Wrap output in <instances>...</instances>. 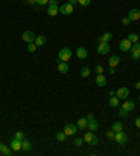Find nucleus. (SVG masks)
Segmentation results:
<instances>
[{"label":"nucleus","instance_id":"nucleus-21","mask_svg":"<svg viewBox=\"0 0 140 156\" xmlns=\"http://www.w3.org/2000/svg\"><path fill=\"white\" fill-rule=\"evenodd\" d=\"M56 14H59V7L57 6H48V16L55 17Z\"/></svg>","mask_w":140,"mask_h":156},{"label":"nucleus","instance_id":"nucleus-1","mask_svg":"<svg viewBox=\"0 0 140 156\" xmlns=\"http://www.w3.org/2000/svg\"><path fill=\"white\" fill-rule=\"evenodd\" d=\"M70 58H71V51L69 48H62L59 51V55H57V62H69Z\"/></svg>","mask_w":140,"mask_h":156},{"label":"nucleus","instance_id":"nucleus-23","mask_svg":"<svg viewBox=\"0 0 140 156\" xmlns=\"http://www.w3.org/2000/svg\"><path fill=\"white\" fill-rule=\"evenodd\" d=\"M111 40H112V34H111V32H105L104 35L99 37V40H98V41H99V42H109Z\"/></svg>","mask_w":140,"mask_h":156},{"label":"nucleus","instance_id":"nucleus-29","mask_svg":"<svg viewBox=\"0 0 140 156\" xmlns=\"http://www.w3.org/2000/svg\"><path fill=\"white\" fill-rule=\"evenodd\" d=\"M81 78H88L90 76V73H91V71H90V68H87V66H84V68H81Z\"/></svg>","mask_w":140,"mask_h":156},{"label":"nucleus","instance_id":"nucleus-34","mask_svg":"<svg viewBox=\"0 0 140 156\" xmlns=\"http://www.w3.org/2000/svg\"><path fill=\"white\" fill-rule=\"evenodd\" d=\"M77 3H78L80 6H88L91 3V0H77Z\"/></svg>","mask_w":140,"mask_h":156},{"label":"nucleus","instance_id":"nucleus-7","mask_svg":"<svg viewBox=\"0 0 140 156\" xmlns=\"http://www.w3.org/2000/svg\"><path fill=\"white\" fill-rule=\"evenodd\" d=\"M22 41L24 42H27V44H29V42H34L35 41V34L32 32V31H24L22 32Z\"/></svg>","mask_w":140,"mask_h":156},{"label":"nucleus","instance_id":"nucleus-28","mask_svg":"<svg viewBox=\"0 0 140 156\" xmlns=\"http://www.w3.org/2000/svg\"><path fill=\"white\" fill-rule=\"evenodd\" d=\"M56 139H57V141L59 142H64L66 141V139H67V135L64 134V132H57V134H56Z\"/></svg>","mask_w":140,"mask_h":156},{"label":"nucleus","instance_id":"nucleus-32","mask_svg":"<svg viewBox=\"0 0 140 156\" xmlns=\"http://www.w3.org/2000/svg\"><path fill=\"white\" fill-rule=\"evenodd\" d=\"M36 48H38V47H36V45H35L34 42H29V44L27 45L28 52H31V54H32V52H35V51H36Z\"/></svg>","mask_w":140,"mask_h":156},{"label":"nucleus","instance_id":"nucleus-13","mask_svg":"<svg viewBox=\"0 0 140 156\" xmlns=\"http://www.w3.org/2000/svg\"><path fill=\"white\" fill-rule=\"evenodd\" d=\"M122 108L126 110V111H132L133 108H134V101H132V100H125V101L122 103Z\"/></svg>","mask_w":140,"mask_h":156},{"label":"nucleus","instance_id":"nucleus-31","mask_svg":"<svg viewBox=\"0 0 140 156\" xmlns=\"http://www.w3.org/2000/svg\"><path fill=\"white\" fill-rule=\"evenodd\" d=\"M73 143H74V146H81V145L84 143V138H80V136H77V138H74Z\"/></svg>","mask_w":140,"mask_h":156},{"label":"nucleus","instance_id":"nucleus-37","mask_svg":"<svg viewBox=\"0 0 140 156\" xmlns=\"http://www.w3.org/2000/svg\"><path fill=\"white\" fill-rule=\"evenodd\" d=\"M36 4L38 6H45V4H48V0H36Z\"/></svg>","mask_w":140,"mask_h":156},{"label":"nucleus","instance_id":"nucleus-44","mask_svg":"<svg viewBox=\"0 0 140 156\" xmlns=\"http://www.w3.org/2000/svg\"><path fill=\"white\" fill-rule=\"evenodd\" d=\"M69 3H70V4H73V6H74V4L77 3V0H69Z\"/></svg>","mask_w":140,"mask_h":156},{"label":"nucleus","instance_id":"nucleus-11","mask_svg":"<svg viewBox=\"0 0 140 156\" xmlns=\"http://www.w3.org/2000/svg\"><path fill=\"white\" fill-rule=\"evenodd\" d=\"M129 20L130 21H137V20H140V10L139 8H132L130 11H129Z\"/></svg>","mask_w":140,"mask_h":156},{"label":"nucleus","instance_id":"nucleus-15","mask_svg":"<svg viewBox=\"0 0 140 156\" xmlns=\"http://www.w3.org/2000/svg\"><path fill=\"white\" fill-rule=\"evenodd\" d=\"M95 83H97V86H99V87H104V86L106 85V78H105L102 73H99V75H97V78H95Z\"/></svg>","mask_w":140,"mask_h":156},{"label":"nucleus","instance_id":"nucleus-18","mask_svg":"<svg viewBox=\"0 0 140 156\" xmlns=\"http://www.w3.org/2000/svg\"><path fill=\"white\" fill-rule=\"evenodd\" d=\"M76 56L78 58V59H85V58H87V49H85V48H83V47L77 48Z\"/></svg>","mask_w":140,"mask_h":156},{"label":"nucleus","instance_id":"nucleus-6","mask_svg":"<svg viewBox=\"0 0 140 156\" xmlns=\"http://www.w3.org/2000/svg\"><path fill=\"white\" fill-rule=\"evenodd\" d=\"M133 44L127 40V38H125V40H122L120 42H119V49L122 51V52H127V51H130V48H132Z\"/></svg>","mask_w":140,"mask_h":156},{"label":"nucleus","instance_id":"nucleus-17","mask_svg":"<svg viewBox=\"0 0 140 156\" xmlns=\"http://www.w3.org/2000/svg\"><path fill=\"white\" fill-rule=\"evenodd\" d=\"M34 44L36 45V47H42V45H45V44H46V37H45V35H36V37H35Z\"/></svg>","mask_w":140,"mask_h":156},{"label":"nucleus","instance_id":"nucleus-20","mask_svg":"<svg viewBox=\"0 0 140 156\" xmlns=\"http://www.w3.org/2000/svg\"><path fill=\"white\" fill-rule=\"evenodd\" d=\"M87 125H88V120L84 118V117H81L80 120L77 121V128H80V129H85Z\"/></svg>","mask_w":140,"mask_h":156},{"label":"nucleus","instance_id":"nucleus-45","mask_svg":"<svg viewBox=\"0 0 140 156\" xmlns=\"http://www.w3.org/2000/svg\"><path fill=\"white\" fill-rule=\"evenodd\" d=\"M109 96H116V92H113V90H111V92H109Z\"/></svg>","mask_w":140,"mask_h":156},{"label":"nucleus","instance_id":"nucleus-30","mask_svg":"<svg viewBox=\"0 0 140 156\" xmlns=\"http://www.w3.org/2000/svg\"><path fill=\"white\" fill-rule=\"evenodd\" d=\"M14 138H15V139H18V141H22V139H25V134H24L22 131H18V132H15V134H14Z\"/></svg>","mask_w":140,"mask_h":156},{"label":"nucleus","instance_id":"nucleus-3","mask_svg":"<svg viewBox=\"0 0 140 156\" xmlns=\"http://www.w3.org/2000/svg\"><path fill=\"white\" fill-rule=\"evenodd\" d=\"M74 11V8H73V4H70L69 1L67 3H64V4H62L60 7H59V13L63 16H67V14H71Z\"/></svg>","mask_w":140,"mask_h":156},{"label":"nucleus","instance_id":"nucleus-36","mask_svg":"<svg viewBox=\"0 0 140 156\" xmlns=\"http://www.w3.org/2000/svg\"><path fill=\"white\" fill-rule=\"evenodd\" d=\"M122 24H123V25H129V24H130L129 17H123V18H122Z\"/></svg>","mask_w":140,"mask_h":156},{"label":"nucleus","instance_id":"nucleus-39","mask_svg":"<svg viewBox=\"0 0 140 156\" xmlns=\"http://www.w3.org/2000/svg\"><path fill=\"white\" fill-rule=\"evenodd\" d=\"M49 6H57V0H48Z\"/></svg>","mask_w":140,"mask_h":156},{"label":"nucleus","instance_id":"nucleus-25","mask_svg":"<svg viewBox=\"0 0 140 156\" xmlns=\"http://www.w3.org/2000/svg\"><path fill=\"white\" fill-rule=\"evenodd\" d=\"M0 153H1V155H4V156H11V155H13V149L10 148V146H6V145H4L3 149L0 150Z\"/></svg>","mask_w":140,"mask_h":156},{"label":"nucleus","instance_id":"nucleus-2","mask_svg":"<svg viewBox=\"0 0 140 156\" xmlns=\"http://www.w3.org/2000/svg\"><path fill=\"white\" fill-rule=\"evenodd\" d=\"M83 138H84V142H87L90 146H94V145H97L98 143V138L92 134V131H91V132H87V134H84Z\"/></svg>","mask_w":140,"mask_h":156},{"label":"nucleus","instance_id":"nucleus-47","mask_svg":"<svg viewBox=\"0 0 140 156\" xmlns=\"http://www.w3.org/2000/svg\"><path fill=\"white\" fill-rule=\"evenodd\" d=\"M3 146H4V145H3V143H1V142H0V150H1V149H3Z\"/></svg>","mask_w":140,"mask_h":156},{"label":"nucleus","instance_id":"nucleus-35","mask_svg":"<svg viewBox=\"0 0 140 156\" xmlns=\"http://www.w3.org/2000/svg\"><path fill=\"white\" fill-rule=\"evenodd\" d=\"M94 71H95V72L98 73V75H99V73H104V68H102L101 65H97V66L94 68Z\"/></svg>","mask_w":140,"mask_h":156},{"label":"nucleus","instance_id":"nucleus-42","mask_svg":"<svg viewBox=\"0 0 140 156\" xmlns=\"http://www.w3.org/2000/svg\"><path fill=\"white\" fill-rule=\"evenodd\" d=\"M134 124H136V127H137V128H140V117H139V118H136Z\"/></svg>","mask_w":140,"mask_h":156},{"label":"nucleus","instance_id":"nucleus-24","mask_svg":"<svg viewBox=\"0 0 140 156\" xmlns=\"http://www.w3.org/2000/svg\"><path fill=\"white\" fill-rule=\"evenodd\" d=\"M87 128H90V131H92V132H95V131H97V129H98V124H97V121H95V118H94V120H91V121H88Z\"/></svg>","mask_w":140,"mask_h":156},{"label":"nucleus","instance_id":"nucleus-12","mask_svg":"<svg viewBox=\"0 0 140 156\" xmlns=\"http://www.w3.org/2000/svg\"><path fill=\"white\" fill-rule=\"evenodd\" d=\"M21 143H22V141H18L14 138L13 141L10 142V148L13 149L14 152H18V150H21Z\"/></svg>","mask_w":140,"mask_h":156},{"label":"nucleus","instance_id":"nucleus-41","mask_svg":"<svg viewBox=\"0 0 140 156\" xmlns=\"http://www.w3.org/2000/svg\"><path fill=\"white\" fill-rule=\"evenodd\" d=\"M27 4H36V0H25Z\"/></svg>","mask_w":140,"mask_h":156},{"label":"nucleus","instance_id":"nucleus-48","mask_svg":"<svg viewBox=\"0 0 140 156\" xmlns=\"http://www.w3.org/2000/svg\"><path fill=\"white\" fill-rule=\"evenodd\" d=\"M139 101H140V96H139Z\"/></svg>","mask_w":140,"mask_h":156},{"label":"nucleus","instance_id":"nucleus-19","mask_svg":"<svg viewBox=\"0 0 140 156\" xmlns=\"http://www.w3.org/2000/svg\"><path fill=\"white\" fill-rule=\"evenodd\" d=\"M21 149H22L24 152H31V149H32V143L28 141V139H22V143H21Z\"/></svg>","mask_w":140,"mask_h":156},{"label":"nucleus","instance_id":"nucleus-46","mask_svg":"<svg viewBox=\"0 0 140 156\" xmlns=\"http://www.w3.org/2000/svg\"><path fill=\"white\" fill-rule=\"evenodd\" d=\"M136 89H139V90H140V82H137V83H136Z\"/></svg>","mask_w":140,"mask_h":156},{"label":"nucleus","instance_id":"nucleus-10","mask_svg":"<svg viewBox=\"0 0 140 156\" xmlns=\"http://www.w3.org/2000/svg\"><path fill=\"white\" fill-rule=\"evenodd\" d=\"M63 132L67 135V136H70V135H76L77 127H76V125H73V124H66L64 128H63Z\"/></svg>","mask_w":140,"mask_h":156},{"label":"nucleus","instance_id":"nucleus-26","mask_svg":"<svg viewBox=\"0 0 140 156\" xmlns=\"http://www.w3.org/2000/svg\"><path fill=\"white\" fill-rule=\"evenodd\" d=\"M127 40H129L132 44H136V42H139V35L134 34V32H130V34L127 35Z\"/></svg>","mask_w":140,"mask_h":156},{"label":"nucleus","instance_id":"nucleus-27","mask_svg":"<svg viewBox=\"0 0 140 156\" xmlns=\"http://www.w3.org/2000/svg\"><path fill=\"white\" fill-rule=\"evenodd\" d=\"M109 106L111 107H118L119 106V99L116 96H112L111 99H109Z\"/></svg>","mask_w":140,"mask_h":156},{"label":"nucleus","instance_id":"nucleus-5","mask_svg":"<svg viewBox=\"0 0 140 156\" xmlns=\"http://www.w3.org/2000/svg\"><path fill=\"white\" fill-rule=\"evenodd\" d=\"M130 52H132V59L133 61H137L140 58V44L136 42L132 45V48H130Z\"/></svg>","mask_w":140,"mask_h":156},{"label":"nucleus","instance_id":"nucleus-49","mask_svg":"<svg viewBox=\"0 0 140 156\" xmlns=\"http://www.w3.org/2000/svg\"><path fill=\"white\" fill-rule=\"evenodd\" d=\"M139 59H140V58H139Z\"/></svg>","mask_w":140,"mask_h":156},{"label":"nucleus","instance_id":"nucleus-22","mask_svg":"<svg viewBox=\"0 0 140 156\" xmlns=\"http://www.w3.org/2000/svg\"><path fill=\"white\" fill-rule=\"evenodd\" d=\"M112 129H113L115 132H119V131H123V124H122L120 121H115V122L112 124Z\"/></svg>","mask_w":140,"mask_h":156},{"label":"nucleus","instance_id":"nucleus-9","mask_svg":"<svg viewBox=\"0 0 140 156\" xmlns=\"http://www.w3.org/2000/svg\"><path fill=\"white\" fill-rule=\"evenodd\" d=\"M109 44L108 42H99V45H98L97 48V52L99 54V55H106L108 52H109Z\"/></svg>","mask_w":140,"mask_h":156},{"label":"nucleus","instance_id":"nucleus-8","mask_svg":"<svg viewBox=\"0 0 140 156\" xmlns=\"http://www.w3.org/2000/svg\"><path fill=\"white\" fill-rule=\"evenodd\" d=\"M127 96H129V89L127 87H119L116 90V97L119 100H126Z\"/></svg>","mask_w":140,"mask_h":156},{"label":"nucleus","instance_id":"nucleus-43","mask_svg":"<svg viewBox=\"0 0 140 156\" xmlns=\"http://www.w3.org/2000/svg\"><path fill=\"white\" fill-rule=\"evenodd\" d=\"M108 72H109L111 75H113V73H115V68H109V69H108Z\"/></svg>","mask_w":140,"mask_h":156},{"label":"nucleus","instance_id":"nucleus-40","mask_svg":"<svg viewBox=\"0 0 140 156\" xmlns=\"http://www.w3.org/2000/svg\"><path fill=\"white\" fill-rule=\"evenodd\" d=\"M85 118H87V120H88V121H91V120H94L95 117H94V114H92V113H90V114H88V115H87V117H85Z\"/></svg>","mask_w":140,"mask_h":156},{"label":"nucleus","instance_id":"nucleus-4","mask_svg":"<svg viewBox=\"0 0 140 156\" xmlns=\"http://www.w3.org/2000/svg\"><path fill=\"white\" fill-rule=\"evenodd\" d=\"M113 141L116 142V143H119V145H125L126 142H127V135L123 131H119V132L115 134V139Z\"/></svg>","mask_w":140,"mask_h":156},{"label":"nucleus","instance_id":"nucleus-14","mask_svg":"<svg viewBox=\"0 0 140 156\" xmlns=\"http://www.w3.org/2000/svg\"><path fill=\"white\" fill-rule=\"evenodd\" d=\"M119 62H120V58L116 56V55H113V56H111L109 59H108V65H109V68H116L119 65Z\"/></svg>","mask_w":140,"mask_h":156},{"label":"nucleus","instance_id":"nucleus-38","mask_svg":"<svg viewBox=\"0 0 140 156\" xmlns=\"http://www.w3.org/2000/svg\"><path fill=\"white\" fill-rule=\"evenodd\" d=\"M129 114V111H126V110H123V108H120V111H119V115L120 117H126Z\"/></svg>","mask_w":140,"mask_h":156},{"label":"nucleus","instance_id":"nucleus-16","mask_svg":"<svg viewBox=\"0 0 140 156\" xmlns=\"http://www.w3.org/2000/svg\"><path fill=\"white\" fill-rule=\"evenodd\" d=\"M57 71H59V73H67L69 72L67 62H57Z\"/></svg>","mask_w":140,"mask_h":156},{"label":"nucleus","instance_id":"nucleus-33","mask_svg":"<svg viewBox=\"0 0 140 156\" xmlns=\"http://www.w3.org/2000/svg\"><path fill=\"white\" fill-rule=\"evenodd\" d=\"M115 134H116V132H115L113 129H111V131H108V132H106V138H108V139H111V141H113V139H115Z\"/></svg>","mask_w":140,"mask_h":156}]
</instances>
